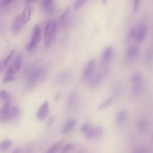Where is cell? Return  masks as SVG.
Wrapping results in <instances>:
<instances>
[{"label": "cell", "mask_w": 153, "mask_h": 153, "mask_svg": "<svg viewBox=\"0 0 153 153\" xmlns=\"http://www.w3.org/2000/svg\"><path fill=\"white\" fill-rule=\"evenodd\" d=\"M20 114L19 109L16 106H11L10 104H4L0 109V123L11 122Z\"/></svg>", "instance_id": "obj_1"}, {"label": "cell", "mask_w": 153, "mask_h": 153, "mask_svg": "<svg viewBox=\"0 0 153 153\" xmlns=\"http://www.w3.org/2000/svg\"><path fill=\"white\" fill-rule=\"evenodd\" d=\"M22 67V56L19 55L10 65L7 69L5 76L2 80V83L5 84L13 81L15 78V75L20 71Z\"/></svg>", "instance_id": "obj_2"}, {"label": "cell", "mask_w": 153, "mask_h": 153, "mask_svg": "<svg viewBox=\"0 0 153 153\" xmlns=\"http://www.w3.org/2000/svg\"><path fill=\"white\" fill-rule=\"evenodd\" d=\"M45 74L44 67L38 66L33 68L29 73L27 80V88L30 89L35 87L42 79Z\"/></svg>", "instance_id": "obj_3"}, {"label": "cell", "mask_w": 153, "mask_h": 153, "mask_svg": "<svg viewBox=\"0 0 153 153\" xmlns=\"http://www.w3.org/2000/svg\"><path fill=\"white\" fill-rule=\"evenodd\" d=\"M56 32V22L54 19L50 20L46 24L44 29V44L48 47L51 44Z\"/></svg>", "instance_id": "obj_4"}, {"label": "cell", "mask_w": 153, "mask_h": 153, "mask_svg": "<svg viewBox=\"0 0 153 153\" xmlns=\"http://www.w3.org/2000/svg\"><path fill=\"white\" fill-rule=\"evenodd\" d=\"M148 32L147 26L145 25H140L134 27L131 30V36L134 38L136 42H141L146 38Z\"/></svg>", "instance_id": "obj_5"}, {"label": "cell", "mask_w": 153, "mask_h": 153, "mask_svg": "<svg viewBox=\"0 0 153 153\" xmlns=\"http://www.w3.org/2000/svg\"><path fill=\"white\" fill-rule=\"evenodd\" d=\"M40 35H41L40 26L38 25H36L33 28V32H32V35L31 36L30 41L26 46V50L30 51L36 46L40 39Z\"/></svg>", "instance_id": "obj_6"}, {"label": "cell", "mask_w": 153, "mask_h": 153, "mask_svg": "<svg viewBox=\"0 0 153 153\" xmlns=\"http://www.w3.org/2000/svg\"><path fill=\"white\" fill-rule=\"evenodd\" d=\"M108 71L107 70H104L100 72H97L96 74L94 76L91 78L90 79V85L91 87H95L99 85L100 82L102 81L103 78H105V75L107 74Z\"/></svg>", "instance_id": "obj_7"}, {"label": "cell", "mask_w": 153, "mask_h": 153, "mask_svg": "<svg viewBox=\"0 0 153 153\" xmlns=\"http://www.w3.org/2000/svg\"><path fill=\"white\" fill-rule=\"evenodd\" d=\"M49 111V103L47 100L45 101L38 109L36 115L38 120L41 121L46 118Z\"/></svg>", "instance_id": "obj_8"}, {"label": "cell", "mask_w": 153, "mask_h": 153, "mask_svg": "<svg viewBox=\"0 0 153 153\" xmlns=\"http://www.w3.org/2000/svg\"><path fill=\"white\" fill-rule=\"evenodd\" d=\"M103 131L102 127L97 126L96 127H91L88 131L85 134L88 139H95L100 136Z\"/></svg>", "instance_id": "obj_9"}, {"label": "cell", "mask_w": 153, "mask_h": 153, "mask_svg": "<svg viewBox=\"0 0 153 153\" xmlns=\"http://www.w3.org/2000/svg\"><path fill=\"white\" fill-rule=\"evenodd\" d=\"M95 66V62L93 60H90L87 65H85L84 71H83V73H82V79L84 81H86L87 79H88L94 71V68Z\"/></svg>", "instance_id": "obj_10"}, {"label": "cell", "mask_w": 153, "mask_h": 153, "mask_svg": "<svg viewBox=\"0 0 153 153\" xmlns=\"http://www.w3.org/2000/svg\"><path fill=\"white\" fill-rule=\"evenodd\" d=\"M139 54V48L136 46H130L126 51V60L130 63Z\"/></svg>", "instance_id": "obj_11"}, {"label": "cell", "mask_w": 153, "mask_h": 153, "mask_svg": "<svg viewBox=\"0 0 153 153\" xmlns=\"http://www.w3.org/2000/svg\"><path fill=\"white\" fill-rule=\"evenodd\" d=\"M113 56V48L112 47L109 46L106 48L102 56V62L104 65H108L111 60Z\"/></svg>", "instance_id": "obj_12"}, {"label": "cell", "mask_w": 153, "mask_h": 153, "mask_svg": "<svg viewBox=\"0 0 153 153\" xmlns=\"http://www.w3.org/2000/svg\"><path fill=\"white\" fill-rule=\"evenodd\" d=\"M23 24V23L22 20L21 15H20V14L17 15L16 17V18L13 22V26H12V32H13V34L17 35L20 32Z\"/></svg>", "instance_id": "obj_13"}, {"label": "cell", "mask_w": 153, "mask_h": 153, "mask_svg": "<svg viewBox=\"0 0 153 153\" xmlns=\"http://www.w3.org/2000/svg\"><path fill=\"white\" fill-rule=\"evenodd\" d=\"M78 100L77 94L75 92L71 93L67 100V108L69 111H72L75 109Z\"/></svg>", "instance_id": "obj_14"}, {"label": "cell", "mask_w": 153, "mask_h": 153, "mask_svg": "<svg viewBox=\"0 0 153 153\" xmlns=\"http://www.w3.org/2000/svg\"><path fill=\"white\" fill-rule=\"evenodd\" d=\"M149 121L147 118H140L137 122V130L143 133L148 130V129L149 127Z\"/></svg>", "instance_id": "obj_15"}, {"label": "cell", "mask_w": 153, "mask_h": 153, "mask_svg": "<svg viewBox=\"0 0 153 153\" xmlns=\"http://www.w3.org/2000/svg\"><path fill=\"white\" fill-rule=\"evenodd\" d=\"M75 124H76L75 119H74V118L68 119L64 124V126L62 130V133L63 134L70 133L75 127Z\"/></svg>", "instance_id": "obj_16"}, {"label": "cell", "mask_w": 153, "mask_h": 153, "mask_svg": "<svg viewBox=\"0 0 153 153\" xmlns=\"http://www.w3.org/2000/svg\"><path fill=\"white\" fill-rule=\"evenodd\" d=\"M127 111L126 109L120 110L115 116V123L117 125H121L124 123L127 117Z\"/></svg>", "instance_id": "obj_17"}, {"label": "cell", "mask_w": 153, "mask_h": 153, "mask_svg": "<svg viewBox=\"0 0 153 153\" xmlns=\"http://www.w3.org/2000/svg\"><path fill=\"white\" fill-rule=\"evenodd\" d=\"M31 14H32V10L30 7L27 6L23 9L22 14L21 15L22 20V22L23 24H25L29 21V20L30 19Z\"/></svg>", "instance_id": "obj_18"}, {"label": "cell", "mask_w": 153, "mask_h": 153, "mask_svg": "<svg viewBox=\"0 0 153 153\" xmlns=\"http://www.w3.org/2000/svg\"><path fill=\"white\" fill-rule=\"evenodd\" d=\"M0 99L4 102V104H10L12 97L9 92L2 90L0 91Z\"/></svg>", "instance_id": "obj_19"}, {"label": "cell", "mask_w": 153, "mask_h": 153, "mask_svg": "<svg viewBox=\"0 0 153 153\" xmlns=\"http://www.w3.org/2000/svg\"><path fill=\"white\" fill-rule=\"evenodd\" d=\"M71 74L68 71H65L61 73L57 77L58 81L61 84L66 83L71 79Z\"/></svg>", "instance_id": "obj_20"}, {"label": "cell", "mask_w": 153, "mask_h": 153, "mask_svg": "<svg viewBox=\"0 0 153 153\" xmlns=\"http://www.w3.org/2000/svg\"><path fill=\"white\" fill-rule=\"evenodd\" d=\"M64 140H60L52 145L45 153H56L62 147Z\"/></svg>", "instance_id": "obj_21"}, {"label": "cell", "mask_w": 153, "mask_h": 153, "mask_svg": "<svg viewBox=\"0 0 153 153\" xmlns=\"http://www.w3.org/2000/svg\"><path fill=\"white\" fill-rule=\"evenodd\" d=\"M143 91V86L141 82H138L134 84L132 90H131V94L133 96H139Z\"/></svg>", "instance_id": "obj_22"}, {"label": "cell", "mask_w": 153, "mask_h": 153, "mask_svg": "<svg viewBox=\"0 0 153 153\" xmlns=\"http://www.w3.org/2000/svg\"><path fill=\"white\" fill-rule=\"evenodd\" d=\"M13 142L10 139H6L0 143V152H6L12 145Z\"/></svg>", "instance_id": "obj_23"}, {"label": "cell", "mask_w": 153, "mask_h": 153, "mask_svg": "<svg viewBox=\"0 0 153 153\" xmlns=\"http://www.w3.org/2000/svg\"><path fill=\"white\" fill-rule=\"evenodd\" d=\"M114 96H109L107 99H106L105 100H103L99 105L98 107L99 109H103L105 108H106L109 106L111 105V103L114 101Z\"/></svg>", "instance_id": "obj_24"}, {"label": "cell", "mask_w": 153, "mask_h": 153, "mask_svg": "<svg viewBox=\"0 0 153 153\" xmlns=\"http://www.w3.org/2000/svg\"><path fill=\"white\" fill-rule=\"evenodd\" d=\"M142 79V75L139 72H134L133 73L130 78L131 81L133 84H136L138 82H140L141 81Z\"/></svg>", "instance_id": "obj_25"}, {"label": "cell", "mask_w": 153, "mask_h": 153, "mask_svg": "<svg viewBox=\"0 0 153 153\" xmlns=\"http://www.w3.org/2000/svg\"><path fill=\"white\" fill-rule=\"evenodd\" d=\"M73 143H68L65 145L60 150L59 153H69L74 148Z\"/></svg>", "instance_id": "obj_26"}, {"label": "cell", "mask_w": 153, "mask_h": 153, "mask_svg": "<svg viewBox=\"0 0 153 153\" xmlns=\"http://www.w3.org/2000/svg\"><path fill=\"white\" fill-rule=\"evenodd\" d=\"M149 149L146 146H140L133 151V153H149Z\"/></svg>", "instance_id": "obj_27"}, {"label": "cell", "mask_w": 153, "mask_h": 153, "mask_svg": "<svg viewBox=\"0 0 153 153\" xmlns=\"http://www.w3.org/2000/svg\"><path fill=\"white\" fill-rule=\"evenodd\" d=\"M113 91L114 94L117 96H119L123 91V87L119 83H116L114 85Z\"/></svg>", "instance_id": "obj_28"}, {"label": "cell", "mask_w": 153, "mask_h": 153, "mask_svg": "<svg viewBox=\"0 0 153 153\" xmlns=\"http://www.w3.org/2000/svg\"><path fill=\"white\" fill-rule=\"evenodd\" d=\"M91 125L89 123H84L82 124V126L81 127V130L82 131V133L85 135L90 130V128H91Z\"/></svg>", "instance_id": "obj_29"}, {"label": "cell", "mask_w": 153, "mask_h": 153, "mask_svg": "<svg viewBox=\"0 0 153 153\" xmlns=\"http://www.w3.org/2000/svg\"><path fill=\"white\" fill-rule=\"evenodd\" d=\"M87 0H76L74 4V8L75 10H78L81 8Z\"/></svg>", "instance_id": "obj_30"}, {"label": "cell", "mask_w": 153, "mask_h": 153, "mask_svg": "<svg viewBox=\"0 0 153 153\" xmlns=\"http://www.w3.org/2000/svg\"><path fill=\"white\" fill-rule=\"evenodd\" d=\"M42 8H43L44 11H45L46 13H49V14H52V13H53V12L54 11V5L53 4H51L49 5L48 6Z\"/></svg>", "instance_id": "obj_31"}, {"label": "cell", "mask_w": 153, "mask_h": 153, "mask_svg": "<svg viewBox=\"0 0 153 153\" xmlns=\"http://www.w3.org/2000/svg\"><path fill=\"white\" fill-rule=\"evenodd\" d=\"M70 7H67L64 10H63V11L62 12V13L61 14V15H60V20H64L66 17H67V16L68 15V14L69 13V11H70Z\"/></svg>", "instance_id": "obj_32"}, {"label": "cell", "mask_w": 153, "mask_h": 153, "mask_svg": "<svg viewBox=\"0 0 153 153\" xmlns=\"http://www.w3.org/2000/svg\"><path fill=\"white\" fill-rule=\"evenodd\" d=\"M15 0H0V7L3 8L13 2Z\"/></svg>", "instance_id": "obj_33"}, {"label": "cell", "mask_w": 153, "mask_h": 153, "mask_svg": "<svg viewBox=\"0 0 153 153\" xmlns=\"http://www.w3.org/2000/svg\"><path fill=\"white\" fill-rule=\"evenodd\" d=\"M152 59V49H150L148 51V53L146 54V60L148 62L151 63Z\"/></svg>", "instance_id": "obj_34"}, {"label": "cell", "mask_w": 153, "mask_h": 153, "mask_svg": "<svg viewBox=\"0 0 153 153\" xmlns=\"http://www.w3.org/2000/svg\"><path fill=\"white\" fill-rule=\"evenodd\" d=\"M141 0H134L133 1V11H136L140 5Z\"/></svg>", "instance_id": "obj_35"}, {"label": "cell", "mask_w": 153, "mask_h": 153, "mask_svg": "<svg viewBox=\"0 0 153 153\" xmlns=\"http://www.w3.org/2000/svg\"><path fill=\"white\" fill-rule=\"evenodd\" d=\"M54 120H55V118H54V117H51V118L47 121V126L48 127L51 126L53 124V123H54Z\"/></svg>", "instance_id": "obj_36"}, {"label": "cell", "mask_w": 153, "mask_h": 153, "mask_svg": "<svg viewBox=\"0 0 153 153\" xmlns=\"http://www.w3.org/2000/svg\"><path fill=\"white\" fill-rule=\"evenodd\" d=\"M5 68H6V66H5V65H4L3 60L1 61V62H0V73L2 71V70H3Z\"/></svg>", "instance_id": "obj_37"}, {"label": "cell", "mask_w": 153, "mask_h": 153, "mask_svg": "<svg viewBox=\"0 0 153 153\" xmlns=\"http://www.w3.org/2000/svg\"><path fill=\"white\" fill-rule=\"evenodd\" d=\"M12 153H22V150L19 148H16L13 150Z\"/></svg>", "instance_id": "obj_38"}, {"label": "cell", "mask_w": 153, "mask_h": 153, "mask_svg": "<svg viewBox=\"0 0 153 153\" xmlns=\"http://www.w3.org/2000/svg\"><path fill=\"white\" fill-rule=\"evenodd\" d=\"M38 0H25V3L26 4H30L36 2Z\"/></svg>", "instance_id": "obj_39"}, {"label": "cell", "mask_w": 153, "mask_h": 153, "mask_svg": "<svg viewBox=\"0 0 153 153\" xmlns=\"http://www.w3.org/2000/svg\"><path fill=\"white\" fill-rule=\"evenodd\" d=\"M59 97H60V94H59V93H57V94H56L55 97H54V100H55L56 101H57V100L59 99Z\"/></svg>", "instance_id": "obj_40"}, {"label": "cell", "mask_w": 153, "mask_h": 153, "mask_svg": "<svg viewBox=\"0 0 153 153\" xmlns=\"http://www.w3.org/2000/svg\"><path fill=\"white\" fill-rule=\"evenodd\" d=\"M77 153H85V152L84 150H80Z\"/></svg>", "instance_id": "obj_41"}]
</instances>
